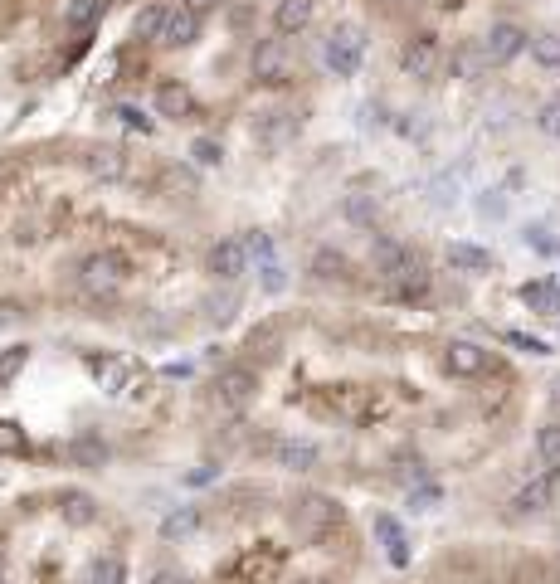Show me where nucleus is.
I'll return each instance as SVG.
<instances>
[{"label":"nucleus","mask_w":560,"mask_h":584,"mask_svg":"<svg viewBox=\"0 0 560 584\" xmlns=\"http://www.w3.org/2000/svg\"><path fill=\"white\" fill-rule=\"evenodd\" d=\"M556 400H560V385H556Z\"/></svg>","instance_id":"obj_45"},{"label":"nucleus","mask_w":560,"mask_h":584,"mask_svg":"<svg viewBox=\"0 0 560 584\" xmlns=\"http://www.w3.org/2000/svg\"><path fill=\"white\" fill-rule=\"evenodd\" d=\"M190 161H195V166H220V161H224V146L210 142V137H200V142L190 146Z\"/></svg>","instance_id":"obj_32"},{"label":"nucleus","mask_w":560,"mask_h":584,"mask_svg":"<svg viewBox=\"0 0 560 584\" xmlns=\"http://www.w3.org/2000/svg\"><path fill=\"white\" fill-rule=\"evenodd\" d=\"M390 5H395V0H390Z\"/></svg>","instance_id":"obj_47"},{"label":"nucleus","mask_w":560,"mask_h":584,"mask_svg":"<svg viewBox=\"0 0 560 584\" xmlns=\"http://www.w3.org/2000/svg\"><path fill=\"white\" fill-rule=\"evenodd\" d=\"M375 273H385V278H390V283H395V278H400V273H405V268H410V249H405V244H395V239H380V244H375Z\"/></svg>","instance_id":"obj_17"},{"label":"nucleus","mask_w":560,"mask_h":584,"mask_svg":"<svg viewBox=\"0 0 560 584\" xmlns=\"http://www.w3.org/2000/svg\"><path fill=\"white\" fill-rule=\"evenodd\" d=\"M181 5H186V10H195V15H200V10H210L215 0H181Z\"/></svg>","instance_id":"obj_43"},{"label":"nucleus","mask_w":560,"mask_h":584,"mask_svg":"<svg viewBox=\"0 0 560 584\" xmlns=\"http://www.w3.org/2000/svg\"><path fill=\"white\" fill-rule=\"evenodd\" d=\"M249 69H254V78L259 83H278L283 73H288V49H283V39H259L254 44V59H249Z\"/></svg>","instance_id":"obj_8"},{"label":"nucleus","mask_w":560,"mask_h":584,"mask_svg":"<svg viewBox=\"0 0 560 584\" xmlns=\"http://www.w3.org/2000/svg\"><path fill=\"white\" fill-rule=\"evenodd\" d=\"M151 584H186V580H181V575H171V570H166V575H156V580H151Z\"/></svg>","instance_id":"obj_44"},{"label":"nucleus","mask_w":560,"mask_h":584,"mask_svg":"<svg viewBox=\"0 0 560 584\" xmlns=\"http://www.w3.org/2000/svg\"><path fill=\"white\" fill-rule=\"evenodd\" d=\"M254 395H259V370L254 365H229L215 380V404H224V409H249Z\"/></svg>","instance_id":"obj_3"},{"label":"nucleus","mask_w":560,"mask_h":584,"mask_svg":"<svg viewBox=\"0 0 560 584\" xmlns=\"http://www.w3.org/2000/svg\"><path fill=\"white\" fill-rule=\"evenodd\" d=\"M74 453H78V463H103V443H93V438H88V443H78Z\"/></svg>","instance_id":"obj_41"},{"label":"nucleus","mask_w":560,"mask_h":584,"mask_svg":"<svg viewBox=\"0 0 560 584\" xmlns=\"http://www.w3.org/2000/svg\"><path fill=\"white\" fill-rule=\"evenodd\" d=\"M322 59H327L332 73L351 78V73L361 69V59H366V35L356 25H336L332 35H327V44H322Z\"/></svg>","instance_id":"obj_2"},{"label":"nucleus","mask_w":560,"mask_h":584,"mask_svg":"<svg viewBox=\"0 0 560 584\" xmlns=\"http://www.w3.org/2000/svg\"><path fill=\"white\" fill-rule=\"evenodd\" d=\"M448 268H458V273H487L492 254L478 249V244H448Z\"/></svg>","instance_id":"obj_19"},{"label":"nucleus","mask_w":560,"mask_h":584,"mask_svg":"<svg viewBox=\"0 0 560 584\" xmlns=\"http://www.w3.org/2000/svg\"><path fill=\"white\" fill-rule=\"evenodd\" d=\"M0 448H10V453H20V448H25V434H20L15 424H0Z\"/></svg>","instance_id":"obj_40"},{"label":"nucleus","mask_w":560,"mask_h":584,"mask_svg":"<svg viewBox=\"0 0 560 584\" xmlns=\"http://www.w3.org/2000/svg\"><path fill=\"white\" fill-rule=\"evenodd\" d=\"M273 458H278V468H288V473H312L317 468V443H307V438H278L273 443Z\"/></svg>","instance_id":"obj_10"},{"label":"nucleus","mask_w":560,"mask_h":584,"mask_svg":"<svg viewBox=\"0 0 560 584\" xmlns=\"http://www.w3.org/2000/svg\"><path fill=\"white\" fill-rule=\"evenodd\" d=\"M410 507L414 511H434V507H439V487H414V492H410Z\"/></svg>","instance_id":"obj_36"},{"label":"nucleus","mask_w":560,"mask_h":584,"mask_svg":"<svg viewBox=\"0 0 560 584\" xmlns=\"http://www.w3.org/2000/svg\"><path fill=\"white\" fill-rule=\"evenodd\" d=\"M205 268H210L220 283H234V278L249 268V249H244V239H220V244H210Z\"/></svg>","instance_id":"obj_7"},{"label":"nucleus","mask_w":560,"mask_h":584,"mask_svg":"<svg viewBox=\"0 0 560 584\" xmlns=\"http://www.w3.org/2000/svg\"><path fill=\"white\" fill-rule=\"evenodd\" d=\"M375 536H380V546L390 555V565H405L410 560V541H405V531H400L395 516H375Z\"/></svg>","instance_id":"obj_16"},{"label":"nucleus","mask_w":560,"mask_h":584,"mask_svg":"<svg viewBox=\"0 0 560 584\" xmlns=\"http://www.w3.org/2000/svg\"><path fill=\"white\" fill-rule=\"evenodd\" d=\"M522 302L531 307V312H560V292L551 288V283H526Z\"/></svg>","instance_id":"obj_24"},{"label":"nucleus","mask_w":560,"mask_h":584,"mask_svg":"<svg viewBox=\"0 0 560 584\" xmlns=\"http://www.w3.org/2000/svg\"><path fill=\"white\" fill-rule=\"evenodd\" d=\"M122 278H127V263L117 254H88L78 263V292L93 302H112L122 292Z\"/></svg>","instance_id":"obj_1"},{"label":"nucleus","mask_w":560,"mask_h":584,"mask_svg":"<svg viewBox=\"0 0 560 584\" xmlns=\"http://www.w3.org/2000/svg\"><path fill=\"white\" fill-rule=\"evenodd\" d=\"M487 361H492V356H487L478 341H448L444 346V370L458 375V380H478L487 370Z\"/></svg>","instance_id":"obj_6"},{"label":"nucleus","mask_w":560,"mask_h":584,"mask_svg":"<svg viewBox=\"0 0 560 584\" xmlns=\"http://www.w3.org/2000/svg\"><path fill=\"white\" fill-rule=\"evenodd\" d=\"M205 482H215V468H195L190 473V487H205Z\"/></svg>","instance_id":"obj_42"},{"label":"nucleus","mask_w":560,"mask_h":584,"mask_svg":"<svg viewBox=\"0 0 560 584\" xmlns=\"http://www.w3.org/2000/svg\"><path fill=\"white\" fill-rule=\"evenodd\" d=\"M117 117H122V122L132 127V132H151V117H147L142 108H117Z\"/></svg>","instance_id":"obj_38"},{"label":"nucleus","mask_w":560,"mask_h":584,"mask_svg":"<svg viewBox=\"0 0 560 584\" xmlns=\"http://www.w3.org/2000/svg\"><path fill=\"white\" fill-rule=\"evenodd\" d=\"M161 25H166V10L161 5H147L137 15V39H161Z\"/></svg>","instance_id":"obj_30"},{"label":"nucleus","mask_w":560,"mask_h":584,"mask_svg":"<svg viewBox=\"0 0 560 584\" xmlns=\"http://www.w3.org/2000/svg\"><path fill=\"white\" fill-rule=\"evenodd\" d=\"M190 531H200V507H176L161 516V541H186Z\"/></svg>","instance_id":"obj_18"},{"label":"nucleus","mask_w":560,"mask_h":584,"mask_svg":"<svg viewBox=\"0 0 560 584\" xmlns=\"http://www.w3.org/2000/svg\"><path fill=\"white\" fill-rule=\"evenodd\" d=\"M526 30L522 25H512V20H497L492 30L483 35V54H487V64H512L517 54L526 49Z\"/></svg>","instance_id":"obj_4"},{"label":"nucleus","mask_w":560,"mask_h":584,"mask_svg":"<svg viewBox=\"0 0 560 584\" xmlns=\"http://www.w3.org/2000/svg\"><path fill=\"white\" fill-rule=\"evenodd\" d=\"M526 244H531L536 254H556V239H551V229H526Z\"/></svg>","instance_id":"obj_37"},{"label":"nucleus","mask_w":560,"mask_h":584,"mask_svg":"<svg viewBox=\"0 0 560 584\" xmlns=\"http://www.w3.org/2000/svg\"><path fill=\"white\" fill-rule=\"evenodd\" d=\"M0 580H5V575H0Z\"/></svg>","instance_id":"obj_46"},{"label":"nucleus","mask_w":560,"mask_h":584,"mask_svg":"<svg viewBox=\"0 0 560 584\" xmlns=\"http://www.w3.org/2000/svg\"><path fill=\"white\" fill-rule=\"evenodd\" d=\"M312 273L317 278H346V258L336 254V249H317L312 254Z\"/></svg>","instance_id":"obj_26"},{"label":"nucleus","mask_w":560,"mask_h":584,"mask_svg":"<svg viewBox=\"0 0 560 584\" xmlns=\"http://www.w3.org/2000/svg\"><path fill=\"white\" fill-rule=\"evenodd\" d=\"M536 127H541V137H556L560 142V98H551V103L536 108Z\"/></svg>","instance_id":"obj_31"},{"label":"nucleus","mask_w":560,"mask_h":584,"mask_svg":"<svg viewBox=\"0 0 560 584\" xmlns=\"http://www.w3.org/2000/svg\"><path fill=\"white\" fill-rule=\"evenodd\" d=\"M127 580V565L117 560V555H103V560H93V584H122Z\"/></svg>","instance_id":"obj_27"},{"label":"nucleus","mask_w":560,"mask_h":584,"mask_svg":"<svg viewBox=\"0 0 560 584\" xmlns=\"http://www.w3.org/2000/svg\"><path fill=\"white\" fill-rule=\"evenodd\" d=\"M195 35H200V20H195V10H186V5H176V10H166V25H161V39H166L171 49H186V44H195Z\"/></svg>","instance_id":"obj_14"},{"label":"nucleus","mask_w":560,"mask_h":584,"mask_svg":"<svg viewBox=\"0 0 560 584\" xmlns=\"http://www.w3.org/2000/svg\"><path fill=\"white\" fill-rule=\"evenodd\" d=\"M234 307H239V297H234V292H215V297H210V317H215V322H229V317H234Z\"/></svg>","instance_id":"obj_34"},{"label":"nucleus","mask_w":560,"mask_h":584,"mask_svg":"<svg viewBox=\"0 0 560 584\" xmlns=\"http://www.w3.org/2000/svg\"><path fill=\"white\" fill-rule=\"evenodd\" d=\"M259 283H263V292H283L288 288V268H283L278 258H263L259 263Z\"/></svg>","instance_id":"obj_28"},{"label":"nucleus","mask_w":560,"mask_h":584,"mask_svg":"<svg viewBox=\"0 0 560 584\" xmlns=\"http://www.w3.org/2000/svg\"><path fill=\"white\" fill-rule=\"evenodd\" d=\"M83 166H88V176L93 181H122L127 176V151L122 146H93L88 156H83Z\"/></svg>","instance_id":"obj_11"},{"label":"nucleus","mask_w":560,"mask_h":584,"mask_svg":"<svg viewBox=\"0 0 560 584\" xmlns=\"http://www.w3.org/2000/svg\"><path fill=\"white\" fill-rule=\"evenodd\" d=\"M103 5H108V0H74V5H69V25H74V30H78V25L88 30V25L103 15Z\"/></svg>","instance_id":"obj_29"},{"label":"nucleus","mask_w":560,"mask_h":584,"mask_svg":"<svg viewBox=\"0 0 560 584\" xmlns=\"http://www.w3.org/2000/svg\"><path fill=\"white\" fill-rule=\"evenodd\" d=\"M444 64V49H439V39L434 35H414L405 49H400V69L410 73V78H434Z\"/></svg>","instance_id":"obj_5"},{"label":"nucleus","mask_w":560,"mask_h":584,"mask_svg":"<svg viewBox=\"0 0 560 584\" xmlns=\"http://www.w3.org/2000/svg\"><path fill=\"white\" fill-rule=\"evenodd\" d=\"M536 453H541L546 463H556L560 468V419H551V424H541V429H536Z\"/></svg>","instance_id":"obj_25"},{"label":"nucleus","mask_w":560,"mask_h":584,"mask_svg":"<svg viewBox=\"0 0 560 584\" xmlns=\"http://www.w3.org/2000/svg\"><path fill=\"white\" fill-rule=\"evenodd\" d=\"M507 341H512L517 351H531V356H551V346L536 341V336H526V331H507Z\"/></svg>","instance_id":"obj_35"},{"label":"nucleus","mask_w":560,"mask_h":584,"mask_svg":"<svg viewBox=\"0 0 560 584\" xmlns=\"http://www.w3.org/2000/svg\"><path fill=\"white\" fill-rule=\"evenodd\" d=\"M59 511H64L69 526H88L98 507H93V497H83V492H64V497H59Z\"/></svg>","instance_id":"obj_23"},{"label":"nucleus","mask_w":560,"mask_h":584,"mask_svg":"<svg viewBox=\"0 0 560 584\" xmlns=\"http://www.w3.org/2000/svg\"><path fill=\"white\" fill-rule=\"evenodd\" d=\"M483 69H492L483 44H463V49L453 54V78H483Z\"/></svg>","instance_id":"obj_21"},{"label":"nucleus","mask_w":560,"mask_h":584,"mask_svg":"<svg viewBox=\"0 0 560 584\" xmlns=\"http://www.w3.org/2000/svg\"><path fill=\"white\" fill-rule=\"evenodd\" d=\"M551 497H556V473H551V477H536V482H526L522 492L512 497V511H517V516H536V511L551 507Z\"/></svg>","instance_id":"obj_15"},{"label":"nucleus","mask_w":560,"mask_h":584,"mask_svg":"<svg viewBox=\"0 0 560 584\" xmlns=\"http://www.w3.org/2000/svg\"><path fill=\"white\" fill-rule=\"evenodd\" d=\"M298 521H302V531H312V536H322V531H336V526H341V507H336L332 497H322V492H312V497H302Z\"/></svg>","instance_id":"obj_9"},{"label":"nucleus","mask_w":560,"mask_h":584,"mask_svg":"<svg viewBox=\"0 0 560 584\" xmlns=\"http://www.w3.org/2000/svg\"><path fill=\"white\" fill-rule=\"evenodd\" d=\"M156 112L171 117V122H186V117H195V93L186 83H161L156 88Z\"/></svg>","instance_id":"obj_13"},{"label":"nucleus","mask_w":560,"mask_h":584,"mask_svg":"<svg viewBox=\"0 0 560 584\" xmlns=\"http://www.w3.org/2000/svg\"><path fill=\"white\" fill-rule=\"evenodd\" d=\"M312 25V0H278L273 5V35L278 39H293Z\"/></svg>","instance_id":"obj_12"},{"label":"nucleus","mask_w":560,"mask_h":584,"mask_svg":"<svg viewBox=\"0 0 560 584\" xmlns=\"http://www.w3.org/2000/svg\"><path fill=\"white\" fill-rule=\"evenodd\" d=\"M346 219H351V224H375V205L366 195H351V200H346Z\"/></svg>","instance_id":"obj_33"},{"label":"nucleus","mask_w":560,"mask_h":584,"mask_svg":"<svg viewBox=\"0 0 560 584\" xmlns=\"http://www.w3.org/2000/svg\"><path fill=\"white\" fill-rule=\"evenodd\" d=\"M293 132H298V122H293L288 112H268V122H259V142L263 146H283Z\"/></svg>","instance_id":"obj_22"},{"label":"nucleus","mask_w":560,"mask_h":584,"mask_svg":"<svg viewBox=\"0 0 560 584\" xmlns=\"http://www.w3.org/2000/svg\"><path fill=\"white\" fill-rule=\"evenodd\" d=\"M526 49H531V59H536L541 69L560 73V35H556V30H541V35H531V39H526Z\"/></svg>","instance_id":"obj_20"},{"label":"nucleus","mask_w":560,"mask_h":584,"mask_svg":"<svg viewBox=\"0 0 560 584\" xmlns=\"http://www.w3.org/2000/svg\"><path fill=\"white\" fill-rule=\"evenodd\" d=\"M20 365H25V346H15L10 356H0V380H10V375H15Z\"/></svg>","instance_id":"obj_39"}]
</instances>
